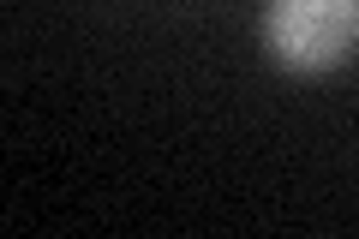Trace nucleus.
<instances>
[{
	"mask_svg": "<svg viewBox=\"0 0 359 239\" xmlns=\"http://www.w3.org/2000/svg\"><path fill=\"white\" fill-rule=\"evenodd\" d=\"M264 42L287 72H335L359 48V0H269Z\"/></svg>",
	"mask_w": 359,
	"mask_h": 239,
	"instance_id": "nucleus-1",
	"label": "nucleus"
}]
</instances>
